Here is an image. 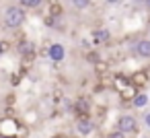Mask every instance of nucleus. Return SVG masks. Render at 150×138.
Returning a JSON list of instances; mask_svg holds the SVG:
<instances>
[{"mask_svg": "<svg viewBox=\"0 0 150 138\" xmlns=\"http://www.w3.org/2000/svg\"><path fill=\"white\" fill-rule=\"evenodd\" d=\"M144 122H146V126L150 128V113H146V115H144Z\"/></svg>", "mask_w": 150, "mask_h": 138, "instance_id": "obj_24", "label": "nucleus"}, {"mask_svg": "<svg viewBox=\"0 0 150 138\" xmlns=\"http://www.w3.org/2000/svg\"><path fill=\"white\" fill-rule=\"evenodd\" d=\"M76 130H78V134H80V136H88V134L93 132V122H91L88 113H84V115H78Z\"/></svg>", "mask_w": 150, "mask_h": 138, "instance_id": "obj_4", "label": "nucleus"}, {"mask_svg": "<svg viewBox=\"0 0 150 138\" xmlns=\"http://www.w3.org/2000/svg\"><path fill=\"white\" fill-rule=\"evenodd\" d=\"M72 4H74L78 11H82V9H88V6H91V0H72Z\"/></svg>", "mask_w": 150, "mask_h": 138, "instance_id": "obj_18", "label": "nucleus"}, {"mask_svg": "<svg viewBox=\"0 0 150 138\" xmlns=\"http://www.w3.org/2000/svg\"><path fill=\"white\" fill-rule=\"evenodd\" d=\"M64 138H66V136H64Z\"/></svg>", "mask_w": 150, "mask_h": 138, "instance_id": "obj_30", "label": "nucleus"}, {"mask_svg": "<svg viewBox=\"0 0 150 138\" xmlns=\"http://www.w3.org/2000/svg\"><path fill=\"white\" fill-rule=\"evenodd\" d=\"M29 136V126L27 124H19V128H17V138H27Z\"/></svg>", "mask_w": 150, "mask_h": 138, "instance_id": "obj_16", "label": "nucleus"}, {"mask_svg": "<svg viewBox=\"0 0 150 138\" xmlns=\"http://www.w3.org/2000/svg\"><path fill=\"white\" fill-rule=\"evenodd\" d=\"M129 83H132L134 87H138V89L148 87V83H150V74H148V70H136V72L129 76Z\"/></svg>", "mask_w": 150, "mask_h": 138, "instance_id": "obj_3", "label": "nucleus"}, {"mask_svg": "<svg viewBox=\"0 0 150 138\" xmlns=\"http://www.w3.org/2000/svg\"><path fill=\"white\" fill-rule=\"evenodd\" d=\"M132 105H134V107H146V105H148V95H144V93H136L134 99H132Z\"/></svg>", "mask_w": 150, "mask_h": 138, "instance_id": "obj_10", "label": "nucleus"}, {"mask_svg": "<svg viewBox=\"0 0 150 138\" xmlns=\"http://www.w3.org/2000/svg\"><path fill=\"white\" fill-rule=\"evenodd\" d=\"M146 6H148V9H150V0H146Z\"/></svg>", "mask_w": 150, "mask_h": 138, "instance_id": "obj_28", "label": "nucleus"}, {"mask_svg": "<svg viewBox=\"0 0 150 138\" xmlns=\"http://www.w3.org/2000/svg\"><path fill=\"white\" fill-rule=\"evenodd\" d=\"M136 54L142 58H150V39H140L136 43Z\"/></svg>", "mask_w": 150, "mask_h": 138, "instance_id": "obj_7", "label": "nucleus"}, {"mask_svg": "<svg viewBox=\"0 0 150 138\" xmlns=\"http://www.w3.org/2000/svg\"><path fill=\"white\" fill-rule=\"evenodd\" d=\"M109 35H111V33H109L107 29H97V31H95V41H97V43H107V41H109Z\"/></svg>", "mask_w": 150, "mask_h": 138, "instance_id": "obj_12", "label": "nucleus"}, {"mask_svg": "<svg viewBox=\"0 0 150 138\" xmlns=\"http://www.w3.org/2000/svg\"><path fill=\"white\" fill-rule=\"evenodd\" d=\"M0 136H2V120H0Z\"/></svg>", "mask_w": 150, "mask_h": 138, "instance_id": "obj_26", "label": "nucleus"}, {"mask_svg": "<svg viewBox=\"0 0 150 138\" xmlns=\"http://www.w3.org/2000/svg\"><path fill=\"white\" fill-rule=\"evenodd\" d=\"M86 60H88V62H93V64H95V62H97V60H101V56H99V54H97V52H88V54H86Z\"/></svg>", "mask_w": 150, "mask_h": 138, "instance_id": "obj_19", "label": "nucleus"}, {"mask_svg": "<svg viewBox=\"0 0 150 138\" xmlns=\"http://www.w3.org/2000/svg\"><path fill=\"white\" fill-rule=\"evenodd\" d=\"M95 72H97L99 76L107 74V72H109V64H107V62H101V60H97V62H95Z\"/></svg>", "mask_w": 150, "mask_h": 138, "instance_id": "obj_15", "label": "nucleus"}, {"mask_svg": "<svg viewBox=\"0 0 150 138\" xmlns=\"http://www.w3.org/2000/svg\"><path fill=\"white\" fill-rule=\"evenodd\" d=\"M27 19V13L23 6H8L2 15V25L6 29H19Z\"/></svg>", "mask_w": 150, "mask_h": 138, "instance_id": "obj_1", "label": "nucleus"}, {"mask_svg": "<svg viewBox=\"0 0 150 138\" xmlns=\"http://www.w3.org/2000/svg\"><path fill=\"white\" fill-rule=\"evenodd\" d=\"M107 138H125V134H123L121 130H115V132H109Z\"/></svg>", "mask_w": 150, "mask_h": 138, "instance_id": "obj_21", "label": "nucleus"}, {"mask_svg": "<svg viewBox=\"0 0 150 138\" xmlns=\"http://www.w3.org/2000/svg\"><path fill=\"white\" fill-rule=\"evenodd\" d=\"M105 2H109V4H117L119 0H105Z\"/></svg>", "mask_w": 150, "mask_h": 138, "instance_id": "obj_25", "label": "nucleus"}, {"mask_svg": "<svg viewBox=\"0 0 150 138\" xmlns=\"http://www.w3.org/2000/svg\"><path fill=\"white\" fill-rule=\"evenodd\" d=\"M47 56H50V60H54V62H62V60L66 58V50H64L62 43H52V46L47 48Z\"/></svg>", "mask_w": 150, "mask_h": 138, "instance_id": "obj_5", "label": "nucleus"}, {"mask_svg": "<svg viewBox=\"0 0 150 138\" xmlns=\"http://www.w3.org/2000/svg\"><path fill=\"white\" fill-rule=\"evenodd\" d=\"M4 113H6V115H8V120H15V115H17V113H15V109H13V105H8V107H6V111H4Z\"/></svg>", "mask_w": 150, "mask_h": 138, "instance_id": "obj_22", "label": "nucleus"}, {"mask_svg": "<svg viewBox=\"0 0 150 138\" xmlns=\"http://www.w3.org/2000/svg\"><path fill=\"white\" fill-rule=\"evenodd\" d=\"M0 56H2V52H0Z\"/></svg>", "mask_w": 150, "mask_h": 138, "instance_id": "obj_29", "label": "nucleus"}, {"mask_svg": "<svg viewBox=\"0 0 150 138\" xmlns=\"http://www.w3.org/2000/svg\"><path fill=\"white\" fill-rule=\"evenodd\" d=\"M19 2H21L23 9H39L45 0H19Z\"/></svg>", "mask_w": 150, "mask_h": 138, "instance_id": "obj_14", "label": "nucleus"}, {"mask_svg": "<svg viewBox=\"0 0 150 138\" xmlns=\"http://www.w3.org/2000/svg\"><path fill=\"white\" fill-rule=\"evenodd\" d=\"M35 62V54H29V56H21V68L23 70H29Z\"/></svg>", "mask_w": 150, "mask_h": 138, "instance_id": "obj_13", "label": "nucleus"}, {"mask_svg": "<svg viewBox=\"0 0 150 138\" xmlns=\"http://www.w3.org/2000/svg\"><path fill=\"white\" fill-rule=\"evenodd\" d=\"M6 105H15V95H8L6 97Z\"/></svg>", "mask_w": 150, "mask_h": 138, "instance_id": "obj_23", "label": "nucleus"}, {"mask_svg": "<svg viewBox=\"0 0 150 138\" xmlns=\"http://www.w3.org/2000/svg\"><path fill=\"white\" fill-rule=\"evenodd\" d=\"M52 138H64V136H60V134H56V136H52Z\"/></svg>", "mask_w": 150, "mask_h": 138, "instance_id": "obj_27", "label": "nucleus"}, {"mask_svg": "<svg viewBox=\"0 0 150 138\" xmlns=\"http://www.w3.org/2000/svg\"><path fill=\"white\" fill-rule=\"evenodd\" d=\"M35 43L33 41H29V39H21L19 41V46H17V52L21 54V56H29V54H35Z\"/></svg>", "mask_w": 150, "mask_h": 138, "instance_id": "obj_6", "label": "nucleus"}, {"mask_svg": "<svg viewBox=\"0 0 150 138\" xmlns=\"http://www.w3.org/2000/svg\"><path fill=\"white\" fill-rule=\"evenodd\" d=\"M50 15H52V19H58V17L62 15V6H60L58 2H54V4L50 6Z\"/></svg>", "mask_w": 150, "mask_h": 138, "instance_id": "obj_17", "label": "nucleus"}, {"mask_svg": "<svg viewBox=\"0 0 150 138\" xmlns=\"http://www.w3.org/2000/svg\"><path fill=\"white\" fill-rule=\"evenodd\" d=\"M37 117H39V113H37V109H27L25 111V120H23V124H27V126H31V124H35L37 122Z\"/></svg>", "mask_w": 150, "mask_h": 138, "instance_id": "obj_11", "label": "nucleus"}, {"mask_svg": "<svg viewBox=\"0 0 150 138\" xmlns=\"http://www.w3.org/2000/svg\"><path fill=\"white\" fill-rule=\"evenodd\" d=\"M117 130H121L125 136H134V134H138V122H136V117L129 115V113L119 115V120H117Z\"/></svg>", "mask_w": 150, "mask_h": 138, "instance_id": "obj_2", "label": "nucleus"}, {"mask_svg": "<svg viewBox=\"0 0 150 138\" xmlns=\"http://www.w3.org/2000/svg\"><path fill=\"white\" fill-rule=\"evenodd\" d=\"M11 41H0V52H2V54H6V52H11Z\"/></svg>", "mask_w": 150, "mask_h": 138, "instance_id": "obj_20", "label": "nucleus"}, {"mask_svg": "<svg viewBox=\"0 0 150 138\" xmlns=\"http://www.w3.org/2000/svg\"><path fill=\"white\" fill-rule=\"evenodd\" d=\"M136 93H138V87H134V85L129 83L127 87H123V89L119 91V97H121V101H132Z\"/></svg>", "mask_w": 150, "mask_h": 138, "instance_id": "obj_8", "label": "nucleus"}, {"mask_svg": "<svg viewBox=\"0 0 150 138\" xmlns=\"http://www.w3.org/2000/svg\"><path fill=\"white\" fill-rule=\"evenodd\" d=\"M129 85V78H125L123 74H113L111 76V87H115L117 91H121L123 87H127Z\"/></svg>", "mask_w": 150, "mask_h": 138, "instance_id": "obj_9", "label": "nucleus"}]
</instances>
